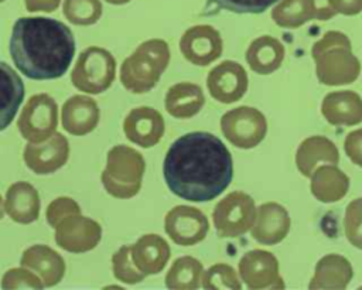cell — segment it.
<instances>
[{"label":"cell","mask_w":362,"mask_h":290,"mask_svg":"<svg viewBox=\"0 0 362 290\" xmlns=\"http://www.w3.org/2000/svg\"><path fill=\"white\" fill-rule=\"evenodd\" d=\"M116 76L115 57L102 47L85 48L72 69V85L85 93L96 95L110 88Z\"/></svg>","instance_id":"obj_5"},{"label":"cell","mask_w":362,"mask_h":290,"mask_svg":"<svg viewBox=\"0 0 362 290\" xmlns=\"http://www.w3.org/2000/svg\"><path fill=\"white\" fill-rule=\"evenodd\" d=\"M105 1H107V3H110V4H115V6H120V4L129 3L130 0H105Z\"/></svg>","instance_id":"obj_42"},{"label":"cell","mask_w":362,"mask_h":290,"mask_svg":"<svg viewBox=\"0 0 362 290\" xmlns=\"http://www.w3.org/2000/svg\"><path fill=\"white\" fill-rule=\"evenodd\" d=\"M163 174L174 195L191 202H206L230 184L233 161L219 137L208 132H191L170 146Z\"/></svg>","instance_id":"obj_1"},{"label":"cell","mask_w":362,"mask_h":290,"mask_svg":"<svg viewBox=\"0 0 362 290\" xmlns=\"http://www.w3.org/2000/svg\"><path fill=\"white\" fill-rule=\"evenodd\" d=\"M339 151L332 140L325 136H310L304 139L296 151V166L304 177L322 164H338Z\"/></svg>","instance_id":"obj_23"},{"label":"cell","mask_w":362,"mask_h":290,"mask_svg":"<svg viewBox=\"0 0 362 290\" xmlns=\"http://www.w3.org/2000/svg\"><path fill=\"white\" fill-rule=\"evenodd\" d=\"M249 85L245 68L235 61H223L214 66L206 76L209 95L221 103H233L242 99Z\"/></svg>","instance_id":"obj_13"},{"label":"cell","mask_w":362,"mask_h":290,"mask_svg":"<svg viewBox=\"0 0 362 290\" xmlns=\"http://www.w3.org/2000/svg\"><path fill=\"white\" fill-rule=\"evenodd\" d=\"M144 170V157L136 149L117 144L106 154V167L103 171L120 184L141 185Z\"/></svg>","instance_id":"obj_19"},{"label":"cell","mask_w":362,"mask_h":290,"mask_svg":"<svg viewBox=\"0 0 362 290\" xmlns=\"http://www.w3.org/2000/svg\"><path fill=\"white\" fill-rule=\"evenodd\" d=\"M20 265L34 270L44 283V287L57 286L65 274V260L47 245H33L27 248L20 259Z\"/></svg>","instance_id":"obj_20"},{"label":"cell","mask_w":362,"mask_h":290,"mask_svg":"<svg viewBox=\"0 0 362 290\" xmlns=\"http://www.w3.org/2000/svg\"><path fill=\"white\" fill-rule=\"evenodd\" d=\"M204 274L202 263L192 256H182L174 260L165 274L167 289H198Z\"/></svg>","instance_id":"obj_30"},{"label":"cell","mask_w":362,"mask_h":290,"mask_svg":"<svg viewBox=\"0 0 362 290\" xmlns=\"http://www.w3.org/2000/svg\"><path fill=\"white\" fill-rule=\"evenodd\" d=\"M27 11H45L51 13L59 7L61 0H24Z\"/></svg>","instance_id":"obj_41"},{"label":"cell","mask_w":362,"mask_h":290,"mask_svg":"<svg viewBox=\"0 0 362 290\" xmlns=\"http://www.w3.org/2000/svg\"><path fill=\"white\" fill-rule=\"evenodd\" d=\"M123 130L132 143L148 149L161 140L165 132V123L158 110L150 106H140L126 115Z\"/></svg>","instance_id":"obj_16"},{"label":"cell","mask_w":362,"mask_h":290,"mask_svg":"<svg viewBox=\"0 0 362 290\" xmlns=\"http://www.w3.org/2000/svg\"><path fill=\"white\" fill-rule=\"evenodd\" d=\"M256 219L253 198L243 191L225 195L212 211V221L219 238H239L252 229Z\"/></svg>","instance_id":"obj_6"},{"label":"cell","mask_w":362,"mask_h":290,"mask_svg":"<svg viewBox=\"0 0 362 290\" xmlns=\"http://www.w3.org/2000/svg\"><path fill=\"white\" fill-rule=\"evenodd\" d=\"M205 105L202 88L192 82H178L165 93L164 106L168 115L175 119H189Z\"/></svg>","instance_id":"obj_29"},{"label":"cell","mask_w":362,"mask_h":290,"mask_svg":"<svg viewBox=\"0 0 362 290\" xmlns=\"http://www.w3.org/2000/svg\"><path fill=\"white\" fill-rule=\"evenodd\" d=\"M69 157V143L61 133H54L44 141H28L24 147L23 158L25 166L40 175L51 174L59 170Z\"/></svg>","instance_id":"obj_14"},{"label":"cell","mask_w":362,"mask_h":290,"mask_svg":"<svg viewBox=\"0 0 362 290\" xmlns=\"http://www.w3.org/2000/svg\"><path fill=\"white\" fill-rule=\"evenodd\" d=\"M315 75L322 85H348L358 79L361 62L352 52L349 38L339 31H327L311 47Z\"/></svg>","instance_id":"obj_3"},{"label":"cell","mask_w":362,"mask_h":290,"mask_svg":"<svg viewBox=\"0 0 362 290\" xmlns=\"http://www.w3.org/2000/svg\"><path fill=\"white\" fill-rule=\"evenodd\" d=\"M352 277L351 262L341 255L329 253L317 262L308 289H345Z\"/></svg>","instance_id":"obj_26"},{"label":"cell","mask_w":362,"mask_h":290,"mask_svg":"<svg viewBox=\"0 0 362 290\" xmlns=\"http://www.w3.org/2000/svg\"><path fill=\"white\" fill-rule=\"evenodd\" d=\"M344 150L354 164L362 167V129L352 130L346 134L344 140Z\"/></svg>","instance_id":"obj_39"},{"label":"cell","mask_w":362,"mask_h":290,"mask_svg":"<svg viewBox=\"0 0 362 290\" xmlns=\"http://www.w3.org/2000/svg\"><path fill=\"white\" fill-rule=\"evenodd\" d=\"M100 110L96 100L85 95H74L65 100L61 110L64 130L74 136H85L96 129Z\"/></svg>","instance_id":"obj_18"},{"label":"cell","mask_w":362,"mask_h":290,"mask_svg":"<svg viewBox=\"0 0 362 290\" xmlns=\"http://www.w3.org/2000/svg\"><path fill=\"white\" fill-rule=\"evenodd\" d=\"M40 195L38 191L27 181L11 184L6 192L4 209L11 221L17 224H33L40 216Z\"/></svg>","instance_id":"obj_24"},{"label":"cell","mask_w":362,"mask_h":290,"mask_svg":"<svg viewBox=\"0 0 362 290\" xmlns=\"http://www.w3.org/2000/svg\"><path fill=\"white\" fill-rule=\"evenodd\" d=\"M100 180H102V184H103V188L105 191L115 197V198H120V199H127V198H132L134 197L139 191H140V187L141 185H127V184H120L117 181H115L109 174H106L105 171H102V175H100Z\"/></svg>","instance_id":"obj_38"},{"label":"cell","mask_w":362,"mask_h":290,"mask_svg":"<svg viewBox=\"0 0 362 290\" xmlns=\"http://www.w3.org/2000/svg\"><path fill=\"white\" fill-rule=\"evenodd\" d=\"M58 126V105L48 93L33 95L23 108L17 127L20 134L31 143L51 137Z\"/></svg>","instance_id":"obj_8"},{"label":"cell","mask_w":362,"mask_h":290,"mask_svg":"<svg viewBox=\"0 0 362 290\" xmlns=\"http://www.w3.org/2000/svg\"><path fill=\"white\" fill-rule=\"evenodd\" d=\"M4 202H3V198H1V195H0V219L3 218V215H4Z\"/></svg>","instance_id":"obj_43"},{"label":"cell","mask_w":362,"mask_h":290,"mask_svg":"<svg viewBox=\"0 0 362 290\" xmlns=\"http://www.w3.org/2000/svg\"><path fill=\"white\" fill-rule=\"evenodd\" d=\"M311 194L324 204L342 199L349 190L348 175L337 164H322L310 175Z\"/></svg>","instance_id":"obj_25"},{"label":"cell","mask_w":362,"mask_h":290,"mask_svg":"<svg viewBox=\"0 0 362 290\" xmlns=\"http://www.w3.org/2000/svg\"><path fill=\"white\" fill-rule=\"evenodd\" d=\"M3 1H4V0H0V3H3Z\"/></svg>","instance_id":"obj_44"},{"label":"cell","mask_w":362,"mask_h":290,"mask_svg":"<svg viewBox=\"0 0 362 290\" xmlns=\"http://www.w3.org/2000/svg\"><path fill=\"white\" fill-rule=\"evenodd\" d=\"M221 130L228 141L239 149H253L267 133L264 115L252 106H239L221 117Z\"/></svg>","instance_id":"obj_7"},{"label":"cell","mask_w":362,"mask_h":290,"mask_svg":"<svg viewBox=\"0 0 362 290\" xmlns=\"http://www.w3.org/2000/svg\"><path fill=\"white\" fill-rule=\"evenodd\" d=\"M102 239L100 225L81 214L68 215L55 226V242L71 253H85L95 249Z\"/></svg>","instance_id":"obj_10"},{"label":"cell","mask_w":362,"mask_h":290,"mask_svg":"<svg viewBox=\"0 0 362 290\" xmlns=\"http://www.w3.org/2000/svg\"><path fill=\"white\" fill-rule=\"evenodd\" d=\"M279 0H208V6H216L236 14H260Z\"/></svg>","instance_id":"obj_35"},{"label":"cell","mask_w":362,"mask_h":290,"mask_svg":"<svg viewBox=\"0 0 362 290\" xmlns=\"http://www.w3.org/2000/svg\"><path fill=\"white\" fill-rule=\"evenodd\" d=\"M24 82L6 62L0 61V132L10 126L24 99Z\"/></svg>","instance_id":"obj_28"},{"label":"cell","mask_w":362,"mask_h":290,"mask_svg":"<svg viewBox=\"0 0 362 290\" xmlns=\"http://www.w3.org/2000/svg\"><path fill=\"white\" fill-rule=\"evenodd\" d=\"M74 214H81L79 204L69 197H58L54 201H51L47 207V212H45L47 224L55 228L64 218Z\"/></svg>","instance_id":"obj_37"},{"label":"cell","mask_w":362,"mask_h":290,"mask_svg":"<svg viewBox=\"0 0 362 290\" xmlns=\"http://www.w3.org/2000/svg\"><path fill=\"white\" fill-rule=\"evenodd\" d=\"M65 18L75 25H92L102 16L100 0H64Z\"/></svg>","instance_id":"obj_31"},{"label":"cell","mask_w":362,"mask_h":290,"mask_svg":"<svg viewBox=\"0 0 362 290\" xmlns=\"http://www.w3.org/2000/svg\"><path fill=\"white\" fill-rule=\"evenodd\" d=\"M164 229L177 245L194 246L205 239L209 222L201 209L189 205H177L167 212Z\"/></svg>","instance_id":"obj_9"},{"label":"cell","mask_w":362,"mask_h":290,"mask_svg":"<svg viewBox=\"0 0 362 290\" xmlns=\"http://www.w3.org/2000/svg\"><path fill=\"white\" fill-rule=\"evenodd\" d=\"M321 113L329 124L355 126L362 122V98L354 91H335L324 96Z\"/></svg>","instance_id":"obj_21"},{"label":"cell","mask_w":362,"mask_h":290,"mask_svg":"<svg viewBox=\"0 0 362 290\" xmlns=\"http://www.w3.org/2000/svg\"><path fill=\"white\" fill-rule=\"evenodd\" d=\"M130 253L134 266L148 276L157 274L164 269L171 256V249L160 235L147 233L130 246Z\"/></svg>","instance_id":"obj_22"},{"label":"cell","mask_w":362,"mask_h":290,"mask_svg":"<svg viewBox=\"0 0 362 290\" xmlns=\"http://www.w3.org/2000/svg\"><path fill=\"white\" fill-rule=\"evenodd\" d=\"M238 272L240 280L249 289H284L279 260L267 250L253 249L246 252L239 260Z\"/></svg>","instance_id":"obj_11"},{"label":"cell","mask_w":362,"mask_h":290,"mask_svg":"<svg viewBox=\"0 0 362 290\" xmlns=\"http://www.w3.org/2000/svg\"><path fill=\"white\" fill-rule=\"evenodd\" d=\"M112 270L113 276L124 284H136L144 280L143 274L133 263L130 246H122L112 256Z\"/></svg>","instance_id":"obj_33"},{"label":"cell","mask_w":362,"mask_h":290,"mask_svg":"<svg viewBox=\"0 0 362 290\" xmlns=\"http://www.w3.org/2000/svg\"><path fill=\"white\" fill-rule=\"evenodd\" d=\"M201 286L204 289H240L242 282L232 266L216 263L204 272Z\"/></svg>","instance_id":"obj_32"},{"label":"cell","mask_w":362,"mask_h":290,"mask_svg":"<svg viewBox=\"0 0 362 290\" xmlns=\"http://www.w3.org/2000/svg\"><path fill=\"white\" fill-rule=\"evenodd\" d=\"M332 8L344 16H355L362 11V0H328Z\"/></svg>","instance_id":"obj_40"},{"label":"cell","mask_w":362,"mask_h":290,"mask_svg":"<svg viewBox=\"0 0 362 290\" xmlns=\"http://www.w3.org/2000/svg\"><path fill=\"white\" fill-rule=\"evenodd\" d=\"M335 14L328 0H281L272 10L273 21L283 28H298L310 20H329Z\"/></svg>","instance_id":"obj_15"},{"label":"cell","mask_w":362,"mask_h":290,"mask_svg":"<svg viewBox=\"0 0 362 290\" xmlns=\"http://www.w3.org/2000/svg\"><path fill=\"white\" fill-rule=\"evenodd\" d=\"M170 62V47L161 38L141 42L120 66V82L132 93L150 92Z\"/></svg>","instance_id":"obj_4"},{"label":"cell","mask_w":362,"mask_h":290,"mask_svg":"<svg viewBox=\"0 0 362 290\" xmlns=\"http://www.w3.org/2000/svg\"><path fill=\"white\" fill-rule=\"evenodd\" d=\"M223 41L216 28L198 24L187 28L180 40L182 57L198 66H206L222 55Z\"/></svg>","instance_id":"obj_12"},{"label":"cell","mask_w":362,"mask_h":290,"mask_svg":"<svg viewBox=\"0 0 362 290\" xmlns=\"http://www.w3.org/2000/svg\"><path fill=\"white\" fill-rule=\"evenodd\" d=\"M3 289H42L44 283L40 276H35L31 269L21 266L7 270L1 279Z\"/></svg>","instance_id":"obj_36"},{"label":"cell","mask_w":362,"mask_h":290,"mask_svg":"<svg viewBox=\"0 0 362 290\" xmlns=\"http://www.w3.org/2000/svg\"><path fill=\"white\" fill-rule=\"evenodd\" d=\"M291 226L287 209L277 202H264L256 208V219L252 226V238L262 245H277L288 233Z\"/></svg>","instance_id":"obj_17"},{"label":"cell","mask_w":362,"mask_h":290,"mask_svg":"<svg viewBox=\"0 0 362 290\" xmlns=\"http://www.w3.org/2000/svg\"><path fill=\"white\" fill-rule=\"evenodd\" d=\"M344 232L352 246L362 249V197L346 205L344 215Z\"/></svg>","instance_id":"obj_34"},{"label":"cell","mask_w":362,"mask_h":290,"mask_svg":"<svg viewBox=\"0 0 362 290\" xmlns=\"http://www.w3.org/2000/svg\"><path fill=\"white\" fill-rule=\"evenodd\" d=\"M284 54L286 50L280 40L272 35H260L250 42L245 58L253 72L269 75L280 68Z\"/></svg>","instance_id":"obj_27"},{"label":"cell","mask_w":362,"mask_h":290,"mask_svg":"<svg viewBox=\"0 0 362 290\" xmlns=\"http://www.w3.org/2000/svg\"><path fill=\"white\" fill-rule=\"evenodd\" d=\"M71 28L49 17H21L11 30L10 55L17 69L30 79L62 76L75 55Z\"/></svg>","instance_id":"obj_2"}]
</instances>
